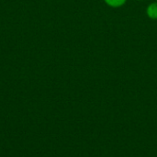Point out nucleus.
Segmentation results:
<instances>
[{"label": "nucleus", "mask_w": 157, "mask_h": 157, "mask_svg": "<svg viewBox=\"0 0 157 157\" xmlns=\"http://www.w3.org/2000/svg\"><path fill=\"white\" fill-rule=\"evenodd\" d=\"M145 13L150 19L157 20V1H154L147 6Z\"/></svg>", "instance_id": "1"}, {"label": "nucleus", "mask_w": 157, "mask_h": 157, "mask_svg": "<svg viewBox=\"0 0 157 157\" xmlns=\"http://www.w3.org/2000/svg\"><path fill=\"white\" fill-rule=\"evenodd\" d=\"M104 3L111 8H120L123 6L128 0H103Z\"/></svg>", "instance_id": "2"}, {"label": "nucleus", "mask_w": 157, "mask_h": 157, "mask_svg": "<svg viewBox=\"0 0 157 157\" xmlns=\"http://www.w3.org/2000/svg\"><path fill=\"white\" fill-rule=\"evenodd\" d=\"M138 1H144V0H138Z\"/></svg>", "instance_id": "3"}, {"label": "nucleus", "mask_w": 157, "mask_h": 157, "mask_svg": "<svg viewBox=\"0 0 157 157\" xmlns=\"http://www.w3.org/2000/svg\"><path fill=\"white\" fill-rule=\"evenodd\" d=\"M155 1H157V0H155Z\"/></svg>", "instance_id": "4"}]
</instances>
